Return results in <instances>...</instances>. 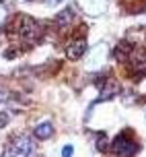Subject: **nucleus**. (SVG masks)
I'll return each mask as SVG.
<instances>
[{"mask_svg":"<svg viewBox=\"0 0 146 157\" xmlns=\"http://www.w3.org/2000/svg\"><path fill=\"white\" fill-rule=\"evenodd\" d=\"M16 33L25 46H33L37 44L39 39L43 37V27L31 19V17H19V23H16Z\"/></svg>","mask_w":146,"mask_h":157,"instance_id":"obj_1","label":"nucleus"},{"mask_svg":"<svg viewBox=\"0 0 146 157\" xmlns=\"http://www.w3.org/2000/svg\"><path fill=\"white\" fill-rule=\"evenodd\" d=\"M31 153H33V141L27 134H16L4 147L2 157H29Z\"/></svg>","mask_w":146,"mask_h":157,"instance_id":"obj_2","label":"nucleus"},{"mask_svg":"<svg viewBox=\"0 0 146 157\" xmlns=\"http://www.w3.org/2000/svg\"><path fill=\"white\" fill-rule=\"evenodd\" d=\"M136 143H132L130 139H128V134H119L115 141L111 143V151L115 153L117 157H132L134 153H136Z\"/></svg>","mask_w":146,"mask_h":157,"instance_id":"obj_3","label":"nucleus"},{"mask_svg":"<svg viewBox=\"0 0 146 157\" xmlns=\"http://www.w3.org/2000/svg\"><path fill=\"white\" fill-rule=\"evenodd\" d=\"M82 13L91 17H99L107 10V0H76Z\"/></svg>","mask_w":146,"mask_h":157,"instance_id":"obj_4","label":"nucleus"},{"mask_svg":"<svg viewBox=\"0 0 146 157\" xmlns=\"http://www.w3.org/2000/svg\"><path fill=\"white\" fill-rule=\"evenodd\" d=\"M85 52H86V39H85V35H80V37L76 35V37L66 46V56H68L70 60H78V58H82Z\"/></svg>","mask_w":146,"mask_h":157,"instance_id":"obj_5","label":"nucleus"},{"mask_svg":"<svg viewBox=\"0 0 146 157\" xmlns=\"http://www.w3.org/2000/svg\"><path fill=\"white\" fill-rule=\"evenodd\" d=\"M74 19H76V13H74L72 6H68V8H64L60 15L56 17V23L60 25V27H68V25L74 23Z\"/></svg>","mask_w":146,"mask_h":157,"instance_id":"obj_6","label":"nucleus"},{"mask_svg":"<svg viewBox=\"0 0 146 157\" xmlns=\"http://www.w3.org/2000/svg\"><path fill=\"white\" fill-rule=\"evenodd\" d=\"M33 134H35L37 139H41V141H46V139H49V136L54 134V126H52V122H41V124H37V128L33 130Z\"/></svg>","mask_w":146,"mask_h":157,"instance_id":"obj_7","label":"nucleus"},{"mask_svg":"<svg viewBox=\"0 0 146 157\" xmlns=\"http://www.w3.org/2000/svg\"><path fill=\"white\" fill-rule=\"evenodd\" d=\"M117 91H119L117 83H115V81H111V78H107L105 87L101 89V97H99V99H101V101H103V99H111V97H113V95H115Z\"/></svg>","mask_w":146,"mask_h":157,"instance_id":"obj_8","label":"nucleus"},{"mask_svg":"<svg viewBox=\"0 0 146 157\" xmlns=\"http://www.w3.org/2000/svg\"><path fill=\"white\" fill-rule=\"evenodd\" d=\"M130 54H132V46H130V44H126V41H122V44L115 48V52H113V56H115L119 62L128 60V56H130Z\"/></svg>","mask_w":146,"mask_h":157,"instance_id":"obj_9","label":"nucleus"},{"mask_svg":"<svg viewBox=\"0 0 146 157\" xmlns=\"http://www.w3.org/2000/svg\"><path fill=\"white\" fill-rule=\"evenodd\" d=\"M97 149L99 151H105L107 149V136L101 132V134H97Z\"/></svg>","mask_w":146,"mask_h":157,"instance_id":"obj_10","label":"nucleus"},{"mask_svg":"<svg viewBox=\"0 0 146 157\" xmlns=\"http://www.w3.org/2000/svg\"><path fill=\"white\" fill-rule=\"evenodd\" d=\"M8 120H10L8 112H0V128H4V126L8 124Z\"/></svg>","mask_w":146,"mask_h":157,"instance_id":"obj_11","label":"nucleus"},{"mask_svg":"<svg viewBox=\"0 0 146 157\" xmlns=\"http://www.w3.org/2000/svg\"><path fill=\"white\" fill-rule=\"evenodd\" d=\"M72 145H66V147H64V149H62V157H72Z\"/></svg>","mask_w":146,"mask_h":157,"instance_id":"obj_12","label":"nucleus"},{"mask_svg":"<svg viewBox=\"0 0 146 157\" xmlns=\"http://www.w3.org/2000/svg\"><path fill=\"white\" fill-rule=\"evenodd\" d=\"M58 2H62V0H47V4H49V6H54V4H58Z\"/></svg>","mask_w":146,"mask_h":157,"instance_id":"obj_13","label":"nucleus"}]
</instances>
